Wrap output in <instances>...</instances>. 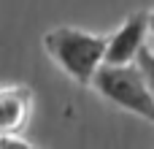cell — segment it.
<instances>
[{
  "instance_id": "cell-4",
  "label": "cell",
  "mask_w": 154,
  "mask_h": 149,
  "mask_svg": "<svg viewBox=\"0 0 154 149\" xmlns=\"http://www.w3.org/2000/svg\"><path fill=\"white\" fill-rule=\"evenodd\" d=\"M32 95L27 87L0 90V136H19L30 122Z\"/></svg>"
},
{
  "instance_id": "cell-1",
  "label": "cell",
  "mask_w": 154,
  "mask_h": 149,
  "mask_svg": "<svg viewBox=\"0 0 154 149\" xmlns=\"http://www.w3.org/2000/svg\"><path fill=\"white\" fill-rule=\"evenodd\" d=\"M111 35H95L76 27H51L43 35V49L49 57L81 87L92 84L97 68L106 62Z\"/></svg>"
},
{
  "instance_id": "cell-6",
  "label": "cell",
  "mask_w": 154,
  "mask_h": 149,
  "mask_svg": "<svg viewBox=\"0 0 154 149\" xmlns=\"http://www.w3.org/2000/svg\"><path fill=\"white\" fill-rule=\"evenodd\" d=\"M0 149H35L22 136H0Z\"/></svg>"
},
{
  "instance_id": "cell-3",
  "label": "cell",
  "mask_w": 154,
  "mask_h": 149,
  "mask_svg": "<svg viewBox=\"0 0 154 149\" xmlns=\"http://www.w3.org/2000/svg\"><path fill=\"white\" fill-rule=\"evenodd\" d=\"M146 33H149V14L146 11H135L116 33H111L108 52H106V62H114V65L135 62L138 54L143 52Z\"/></svg>"
},
{
  "instance_id": "cell-5",
  "label": "cell",
  "mask_w": 154,
  "mask_h": 149,
  "mask_svg": "<svg viewBox=\"0 0 154 149\" xmlns=\"http://www.w3.org/2000/svg\"><path fill=\"white\" fill-rule=\"evenodd\" d=\"M135 62L141 65V71H143V76H146V81H149V87H152V92H154V52L152 49H143Z\"/></svg>"
},
{
  "instance_id": "cell-2",
  "label": "cell",
  "mask_w": 154,
  "mask_h": 149,
  "mask_svg": "<svg viewBox=\"0 0 154 149\" xmlns=\"http://www.w3.org/2000/svg\"><path fill=\"white\" fill-rule=\"evenodd\" d=\"M89 87L100 98L111 100L114 106L154 125V92L138 62H127V65L103 62Z\"/></svg>"
},
{
  "instance_id": "cell-7",
  "label": "cell",
  "mask_w": 154,
  "mask_h": 149,
  "mask_svg": "<svg viewBox=\"0 0 154 149\" xmlns=\"http://www.w3.org/2000/svg\"><path fill=\"white\" fill-rule=\"evenodd\" d=\"M149 30L154 33V11H149Z\"/></svg>"
}]
</instances>
